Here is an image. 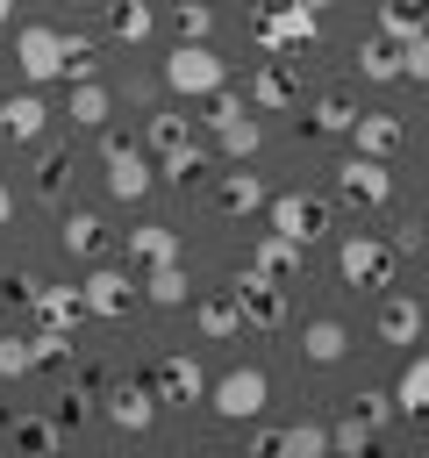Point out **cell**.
Masks as SVG:
<instances>
[{
	"instance_id": "1",
	"label": "cell",
	"mask_w": 429,
	"mask_h": 458,
	"mask_svg": "<svg viewBox=\"0 0 429 458\" xmlns=\"http://www.w3.org/2000/svg\"><path fill=\"white\" fill-rule=\"evenodd\" d=\"M250 36H257L265 57H286V50H307V43L322 36V14H307L300 0H265V7L250 14Z\"/></svg>"
},
{
	"instance_id": "2",
	"label": "cell",
	"mask_w": 429,
	"mask_h": 458,
	"mask_svg": "<svg viewBox=\"0 0 429 458\" xmlns=\"http://www.w3.org/2000/svg\"><path fill=\"white\" fill-rule=\"evenodd\" d=\"M222 86H229V64H222L207 43H172V57H164V93L207 100V93H222Z\"/></svg>"
},
{
	"instance_id": "3",
	"label": "cell",
	"mask_w": 429,
	"mask_h": 458,
	"mask_svg": "<svg viewBox=\"0 0 429 458\" xmlns=\"http://www.w3.org/2000/svg\"><path fill=\"white\" fill-rule=\"evenodd\" d=\"M265 215H272V236H286V243H300V250L329 236V200H322V193H300V186H293V193H272Z\"/></svg>"
},
{
	"instance_id": "4",
	"label": "cell",
	"mask_w": 429,
	"mask_h": 458,
	"mask_svg": "<svg viewBox=\"0 0 429 458\" xmlns=\"http://www.w3.org/2000/svg\"><path fill=\"white\" fill-rule=\"evenodd\" d=\"M265 401H272V379H265L257 365H236V372L207 379V408H214L222 422H250V415H265Z\"/></svg>"
},
{
	"instance_id": "5",
	"label": "cell",
	"mask_w": 429,
	"mask_h": 458,
	"mask_svg": "<svg viewBox=\"0 0 429 458\" xmlns=\"http://www.w3.org/2000/svg\"><path fill=\"white\" fill-rule=\"evenodd\" d=\"M100 165H107V193H114V200H143V193L157 186V172H150V150H143V143L107 136V143H100Z\"/></svg>"
},
{
	"instance_id": "6",
	"label": "cell",
	"mask_w": 429,
	"mask_h": 458,
	"mask_svg": "<svg viewBox=\"0 0 429 458\" xmlns=\"http://www.w3.org/2000/svg\"><path fill=\"white\" fill-rule=\"evenodd\" d=\"M336 272H343L350 286H393V250H386V236H372V229L343 236V243H336Z\"/></svg>"
},
{
	"instance_id": "7",
	"label": "cell",
	"mask_w": 429,
	"mask_h": 458,
	"mask_svg": "<svg viewBox=\"0 0 429 458\" xmlns=\"http://www.w3.org/2000/svg\"><path fill=\"white\" fill-rule=\"evenodd\" d=\"M79 308H86V315H100V322H122V315L136 308V279H129L122 265H107V258H100V265L86 272V286H79Z\"/></svg>"
},
{
	"instance_id": "8",
	"label": "cell",
	"mask_w": 429,
	"mask_h": 458,
	"mask_svg": "<svg viewBox=\"0 0 429 458\" xmlns=\"http://www.w3.org/2000/svg\"><path fill=\"white\" fill-rule=\"evenodd\" d=\"M150 394H157V408H164V401H172V408L207 401V372H200V358H193V351H164V358L150 365Z\"/></svg>"
},
{
	"instance_id": "9",
	"label": "cell",
	"mask_w": 429,
	"mask_h": 458,
	"mask_svg": "<svg viewBox=\"0 0 429 458\" xmlns=\"http://www.w3.org/2000/svg\"><path fill=\"white\" fill-rule=\"evenodd\" d=\"M14 72H21L29 86H43V79H64V43H57V29H43V21L14 29Z\"/></svg>"
},
{
	"instance_id": "10",
	"label": "cell",
	"mask_w": 429,
	"mask_h": 458,
	"mask_svg": "<svg viewBox=\"0 0 429 458\" xmlns=\"http://www.w3.org/2000/svg\"><path fill=\"white\" fill-rule=\"evenodd\" d=\"M336 193H343L350 208H386V200H393V172H386L379 157H358V150H350V157L336 165Z\"/></svg>"
},
{
	"instance_id": "11",
	"label": "cell",
	"mask_w": 429,
	"mask_h": 458,
	"mask_svg": "<svg viewBox=\"0 0 429 458\" xmlns=\"http://www.w3.org/2000/svg\"><path fill=\"white\" fill-rule=\"evenodd\" d=\"M229 293H236V308H243V329H286V286L236 272V279H229Z\"/></svg>"
},
{
	"instance_id": "12",
	"label": "cell",
	"mask_w": 429,
	"mask_h": 458,
	"mask_svg": "<svg viewBox=\"0 0 429 458\" xmlns=\"http://www.w3.org/2000/svg\"><path fill=\"white\" fill-rule=\"evenodd\" d=\"M243 272H250V279H272V286H293V279H300V243H286V236L265 229V236L250 243Z\"/></svg>"
},
{
	"instance_id": "13",
	"label": "cell",
	"mask_w": 429,
	"mask_h": 458,
	"mask_svg": "<svg viewBox=\"0 0 429 458\" xmlns=\"http://www.w3.org/2000/svg\"><path fill=\"white\" fill-rule=\"evenodd\" d=\"M43 129H50V107H43L36 86L29 93H0V136L7 143H43Z\"/></svg>"
},
{
	"instance_id": "14",
	"label": "cell",
	"mask_w": 429,
	"mask_h": 458,
	"mask_svg": "<svg viewBox=\"0 0 429 458\" xmlns=\"http://www.w3.org/2000/svg\"><path fill=\"white\" fill-rule=\"evenodd\" d=\"M122 250H129L136 265H150V272H157V265H186V243H179V229H172V222H136Z\"/></svg>"
},
{
	"instance_id": "15",
	"label": "cell",
	"mask_w": 429,
	"mask_h": 458,
	"mask_svg": "<svg viewBox=\"0 0 429 458\" xmlns=\"http://www.w3.org/2000/svg\"><path fill=\"white\" fill-rule=\"evenodd\" d=\"M250 107H265V114H279V107H300V86H293V72H286V57H265L257 72H250V93H243Z\"/></svg>"
},
{
	"instance_id": "16",
	"label": "cell",
	"mask_w": 429,
	"mask_h": 458,
	"mask_svg": "<svg viewBox=\"0 0 429 458\" xmlns=\"http://www.w3.org/2000/svg\"><path fill=\"white\" fill-rule=\"evenodd\" d=\"M107 422H114V429H129V437H143V429L157 422V394H150V379L114 386V394H107Z\"/></svg>"
},
{
	"instance_id": "17",
	"label": "cell",
	"mask_w": 429,
	"mask_h": 458,
	"mask_svg": "<svg viewBox=\"0 0 429 458\" xmlns=\"http://www.w3.org/2000/svg\"><path fill=\"white\" fill-rule=\"evenodd\" d=\"M272 193H265V179L250 172V165H236V172H214V208L222 215H257Z\"/></svg>"
},
{
	"instance_id": "18",
	"label": "cell",
	"mask_w": 429,
	"mask_h": 458,
	"mask_svg": "<svg viewBox=\"0 0 429 458\" xmlns=\"http://www.w3.org/2000/svg\"><path fill=\"white\" fill-rule=\"evenodd\" d=\"M400 136H408V122H400V114H358V122H350V143H358V157H379V165L400 150Z\"/></svg>"
},
{
	"instance_id": "19",
	"label": "cell",
	"mask_w": 429,
	"mask_h": 458,
	"mask_svg": "<svg viewBox=\"0 0 429 458\" xmlns=\"http://www.w3.org/2000/svg\"><path fill=\"white\" fill-rule=\"evenodd\" d=\"M57 243H64L72 258H93V265H100V258H107V222H100L93 208H72V215L57 222Z\"/></svg>"
},
{
	"instance_id": "20",
	"label": "cell",
	"mask_w": 429,
	"mask_h": 458,
	"mask_svg": "<svg viewBox=\"0 0 429 458\" xmlns=\"http://www.w3.org/2000/svg\"><path fill=\"white\" fill-rule=\"evenodd\" d=\"M157 179H164V186H179V193H193V186H207V179H214V157H207L200 143H186V150L157 157Z\"/></svg>"
},
{
	"instance_id": "21",
	"label": "cell",
	"mask_w": 429,
	"mask_h": 458,
	"mask_svg": "<svg viewBox=\"0 0 429 458\" xmlns=\"http://www.w3.org/2000/svg\"><path fill=\"white\" fill-rule=\"evenodd\" d=\"M422 322H429V315H422L415 293H386V301H379V336H386V344H415Z\"/></svg>"
},
{
	"instance_id": "22",
	"label": "cell",
	"mask_w": 429,
	"mask_h": 458,
	"mask_svg": "<svg viewBox=\"0 0 429 458\" xmlns=\"http://www.w3.org/2000/svg\"><path fill=\"white\" fill-rule=\"evenodd\" d=\"M350 122H358L350 93H322V100L300 114V136H350Z\"/></svg>"
},
{
	"instance_id": "23",
	"label": "cell",
	"mask_w": 429,
	"mask_h": 458,
	"mask_svg": "<svg viewBox=\"0 0 429 458\" xmlns=\"http://www.w3.org/2000/svg\"><path fill=\"white\" fill-rule=\"evenodd\" d=\"M343 351H350V329H343L336 315H322V322L300 329V358H307V365H336Z\"/></svg>"
},
{
	"instance_id": "24",
	"label": "cell",
	"mask_w": 429,
	"mask_h": 458,
	"mask_svg": "<svg viewBox=\"0 0 429 458\" xmlns=\"http://www.w3.org/2000/svg\"><path fill=\"white\" fill-rule=\"evenodd\" d=\"M193 315H200V336H214V344L243 336V308H236V293H229V286H222V293H207Z\"/></svg>"
},
{
	"instance_id": "25",
	"label": "cell",
	"mask_w": 429,
	"mask_h": 458,
	"mask_svg": "<svg viewBox=\"0 0 429 458\" xmlns=\"http://www.w3.org/2000/svg\"><path fill=\"white\" fill-rule=\"evenodd\" d=\"M150 29H157L150 0H107V36L114 43H150Z\"/></svg>"
},
{
	"instance_id": "26",
	"label": "cell",
	"mask_w": 429,
	"mask_h": 458,
	"mask_svg": "<svg viewBox=\"0 0 429 458\" xmlns=\"http://www.w3.org/2000/svg\"><path fill=\"white\" fill-rule=\"evenodd\" d=\"M422 29H429V21H422V7H415V0H379V29H372V36H386L393 50H408Z\"/></svg>"
},
{
	"instance_id": "27",
	"label": "cell",
	"mask_w": 429,
	"mask_h": 458,
	"mask_svg": "<svg viewBox=\"0 0 429 458\" xmlns=\"http://www.w3.org/2000/svg\"><path fill=\"white\" fill-rule=\"evenodd\" d=\"M29 308L43 315V329H64V336H72V329H79V315H86V308H79V286H43Z\"/></svg>"
},
{
	"instance_id": "28",
	"label": "cell",
	"mask_w": 429,
	"mask_h": 458,
	"mask_svg": "<svg viewBox=\"0 0 429 458\" xmlns=\"http://www.w3.org/2000/svg\"><path fill=\"white\" fill-rule=\"evenodd\" d=\"M393 408L429 415V351H415V358L400 365V379H393Z\"/></svg>"
},
{
	"instance_id": "29",
	"label": "cell",
	"mask_w": 429,
	"mask_h": 458,
	"mask_svg": "<svg viewBox=\"0 0 429 458\" xmlns=\"http://www.w3.org/2000/svg\"><path fill=\"white\" fill-rule=\"evenodd\" d=\"M372 451H379V429L372 422H358V415L329 422V458H372Z\"/></svg>"
},
{
	"instance_id": "30",
	"label": "cell",
	"mask_w": 429,
	"mask_h": 458,
	"mask_svg": "<svg viewBox=\"0 0 429 458\" xmlns=\"http://www.w3.org/2000/svg\"><path fill=\"white\" fill-rule=\"evenodd\" d=\"M214 143H222V157L250 165V157H257V143H265V129H257V107H250V114H236L229 129H214Z\"/></svg>"
},
{
	"instance_id": "31",
	"label": "cell",
	"mask_w": 429,
	"mask_h": 458,
	"mask_svg": "<svg viewBox=\"0 0 429 458\" xmlns=\"http://www.w3.org/2000/svg\"><path fill=\"white\" fill-rule=\"evenodd\" d=\"M14 451H29V458H57V422L50 415H14Z\"/></svg>"
},
{
	"instance_id": "32",
	"label": "cell",
	"mask_w": 429,
	"mask_h": 458,
	"mask_svg": "<svg viewBox=\"0 0 429 458\" xmlns=\"http://www.w3.org/2000/svg\"><path fill=\"white\" fill-rule=\"evenodd\" d=\"M57 43H64V79H72V86H86V79H93V64H100V43H93V36H79V29H57Z\"/></svg>"
},
{
	"instance_id": "33",
	"label": "cell",
	"mask_w": 429,
	"mask_h": 458,
	"mask_svg": "<svg viewBox=\"0 0 429 458\" xmlns=\"http://www.w3.org/2000/svg\"><path fill=\"white\" fill-rule=\"evenodd\" d=\"M358 72L379 79V86H393V79H400V50H393L386 36H365V43H358Z\"/></svg>"
},
{
	"instance_id": "34",
	"label": "cell",
	"mask_w": 429,
	"mask_h": 458,
	"mask_svg": "<svg viewBox=\"0 0 429 458\" xmlns=\"http://www.w3.org/2000/svg\"><path fill=\"white\" fill-rule=\"evenodd\" d=\"M64 186H72V143H50L43 165H36V193L43 200H64Z\"/></svg>"
},
{
	"instance_id": "35",
	"label": "cell",
	"mask_w": 429,
	"mask_h": 458,
	"mask_svg": "<svg viewBox=\"0 0 429 458\" xmlns=\"http://www.w3.org/2000/svg\"><path fill=\"white\" fill-rule=\"evenodd\" d=\"M172 29H179V43H207L214 36V0H172Z\"/></svg>"
},
{
	"instance_id": "36",
	"label": "cell",
	"mask_w": 429,
	"mask_h": 458,
	"mask_svg": "<svg viewBox=\"0 0 429 458\" xmlns=\"http://www.w3.org/2000/svg\"><path fill=\"white\" fill-rule=\"evenodd\" d=\"M107 107H114V100H107V86H93V79H86V86H72V122H79V129H100V122H107Z\"/></svg>"
},
{
	"instance_id": "37",
	"label": "cell",
	"mask_w": 429,
	"mask_h": 458,
	"mask_svg": "<svg viewBox=\"0 0 429 458\" xmlns=\"http://www.w3.org/2000/svg\"><path fill=\"white\" fill-rule=\"evenodd\" d=\"M186 143H193V136H186V114L157 107V114H150V150H157V157H172V150H186Z\"/></svg>"
},
{
	"instance_id": "38",
	"label": "cell",
	"mask_w": 429,
	"mask_h": 458,
	"mask_svg": "<svg viewBox=\"0 0 429 458\" xmlns=\"http://www.w3.org/2000/svg\"><path fill=\"white\" fill-rule=\"evenodd\" d=\"M143 293H150L157 308H179V301H186V265H157V272L143 279Z\"/></svg>"
},
{
	"instance_id": "39",
	"label": "cell",
	"mask_w": 429,
	"mask_h": 458,
	"mask_svg": "<svg viewBox=\"0 0 429 458\" xmlns=\"http://www.w3.org/2000/svg\"><path fill=\"white\" fill-rule=\"evenodd\" d=\"M286 451L293 458H329V422H286Z\"/></svg>"
},
{
	"instance_id": "40",
	"label": "cell",
	"mask_w": 429,
	"mask_h": 458,
	"mask_svg": "<svg viewBox=\"0 0 429 458\" xmlns=\"http://www.w3.org/2000/svg\"><path fill=\"white\" fill-rule=\"evenodd\" d=\"M29 358H36V365H50V372H57V365H64V358H72V336H64V329H36V336H29Z\"/></svg>"
},
{
	"instance_id": "41",
	"label": "cell",
	"mask_w": 429,
	"mask_h": 458,
	"mask_svg": "<svg viewBox=\"0 0 429 458\" xmlns=\"http://www.w3.org/2000/svg\"><path fill=\"white\" fill-rule=\"evenodd\" d=\"M236 114H250V100H243L236 86H222V93H207V129H229Z\"/></svg>"
},
{
	"instance_id": "42",
	"label": "cell",
	"mask_w": 429,
	"mask_h": 458,
	"mask_svg": "<svg viewBox=\"0 0 429 458\" xmlns=\"http://www.w3.org/2000/svg\"><path fill=\"white\" fill-rule=\"evenodd\" d=\"M36 358H29V336H0V379H29Z\"/></svg>"
},
{
	"instance_id": "43",
	"label": "cell",
	"mask_w": 429,
	"mask_h": 458,
	"mask_svg": "<svg viewBox=\"0 0 429 458\" xmlns=\"http://www.w3.org/2000/svg\"><path fill=\"white\" fill-rule=\"evenodd\" d=\"M400 79H415V86H429V29L400 50Z\"/></svg>"
},
{
	"instance_id": "44",
	"label": "cell",
	"mask_w": 429,
	"mask_h": 458,
	"mask_svg": "<svg viewBox=\"0 0 429 458\" xmlns=\"http://www.w3.org/2000/svg\"><path fill=\"white\" fill-rule=\"evenodd\" d=\"M50 422H57V429H79V422H86V394H79V386H64V394H57V415H50Z\"/></svg>"
},
{
	"instance_id": "45",
	"label": "cell",
	"mask_w": 429,
	"mask_h": 458,
	"mask_svg": "<svg viewBox=\"0 0 429 458\" xmlns=\"http://www.w3.org/2000/svg\"><path fill=\"white\" fill-rule=\"evenodd\" d=\"M350 415H358V422H372V429H379V422H386V415H393V394H358V401H350Z\"/></svg>"
},
{
	"instance_id": "46",
	"label": "cell",
	"mask_w": 429,
	"mask_h": 458,
	"mask_svg": "<svg viewBox=\"0 0 429 458\" xmlns=\"http://www.w3.org/2000/svg\"><path fill=\"white\" fill-rule=\"evenodd\" d=\"M422 236H429L422 222H393V236H386V250H393V258H408V250H422Z\"/></svg>"
},
{
	"instance_id": "47",
	"label": "cell",
	"mask_w": 429,
	"mask_h": 458,
	"mask_svg": "<svg viewBox=\"0 0 429 458\" xmlns=\"http://www.w3.org/2000/svg\"><path fill=\"white\" fill-rule=\"evenodd\" d=\"M243 458H293V451H286V429H257Z\"/></svg>"
},
{
	"instance_id": "48",
	"label": "cell",
	"mask_w": 429,
	"mask_h": 458,
	"mask_svg": "<svg viewBox=\"0 0 429 458\" xmlns=\"http://www.w3.org/2000/svg\"><path fill=\"white\" fill-rule=\"evenodd\" d=\"M7 222H14V186L0 179V229H7Z\"/></svg>"
},
{
	"instance_id": "49",
	"label": "cell",
	"mask_w": 429,
	"mask_h": 458,
	"mask_svg": "<svg viewBox=\"0 0 429 458\" xmlns=\"http://www.w3.org/2000/svg\"><path fill=\"white\" fill-rule=\"evenodd\" d=\"M300 7H307V14H329V7H336V0H300Z\"/></svg>"
},
{
	"instance_id": "50",
	"label": "cell",
	"mask_w": 429,
	"mask_h": 458,
	"mask_svg": "<svg viewBox=\"0 0 429 458\" xmlns=\"http://www.w3.org/2000/svg\"><path fill=\"white\" fill-rule=\"evenodd\" d=\"M7 21H14V0H0V29H7Z\"/></svg>"
},
{
	"instance_id": "51",
	"label": "cell",
	"mask_w": 429,
	"mask_h": 458,
	"mask_svg": "<svg viewBox=\"0 0 429 458\" xmlns=\"http://www.w3.org/2000/svg\"><path fill=\"white\" fill-rule=\"evenodd\" d=\"M415 7H422V21H429V0H415Z\"/></svg>"
},
{
	"instance_id": "52",
	"label": "cell",
	"mask_w": 429,
	"mask_h": 458,
	"mask_svg": "<svg viewBox=\"0 0 429 458\" xmlns=\"http://www.w3.org/2000/svg\"><path fill=\"white\" fill-rule=\"evenodd\" d=\"M0 301H7V286H0Z\"/></svg>"
},
{
	"instance_id": "53",
	"label": "cell",
	"mask_w": 429,
	"mask_h": 458,
	"mask_svg": "<svg viewBox=\"0 0 429 458\" xmlns=\"http://www.w3.org/2000/svg\"><path fill=\"white\" fill-rule=\"evenodd\" d=\"M57 458H64V451H57Z\"/></svg>"
}]
</instances>
